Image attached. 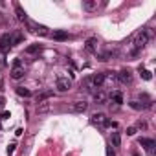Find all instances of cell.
<instances>
[{
  "label": "cell",
  "instance_id": "obj_19",
  "mask_svg": "<svg viewBox=\"0 0 156 156\" xmlns=\"http://www.w3.org/2000/svg\"><path fill=\"white\" fill-rule=\"evenodd\" d=\"M50 110V103H39L37 105V114H46Z\"/></svg>",
  "mask_w": 156,
  "mask_h": 156
},
{
  "label": "cell",
  "instance_id": "obj_10",
  "mask_svg": "<svg viewBox=\"0 0 156 156\" xmlns=\"http://www.w3.org/2000/svg\"><path fill=\"white\" fill-rule=\"evenodd\" d=\"M92 79V85H94V88H101L103 87V83H105V73H96V75H92L90 77Z\"/></svg>",
  "mask_w": 156,
  "mask_h": 156
},
{
  "label": "cell",
  "instance_id": "obj_6",
  "mask_svg": "<svg viewBox=\"0 0 156 156\" xmlns=\"http://www.w3.org/2000/svg\"><path fill=\"white\" fill-rule=\"evenodd\" d=\"M55 88H57L59 92H68V90L72 88V81L68 79V77H59L57 83H55Z\"/></svg>",
  "mask_w": 156,
  "mask_h": 156
},
{
  "label": "cell",
  "instance_id": "obj_9",
  "mask_svg": "<svg viewBox=\"0 0 156 156\" xmlns=\"http://www.w3.org/2000/svg\"><path fill=\"white\" fill-rule=\"evenodd\" d=\"M11 46V35L9 33H2L0 35V51H4Z\"/></svg>",
  "mask_w": 156,
  "mask_h": 156
},
{
  "label": "cell",
  "instance_id": "obj_2",
  "mask_svg": "<svg viewBox=\"0 0 156 156\" xmlns=\"http://www.w3.org/2000/svg\"><path fill=\"white\" fill-rule=\"evenodd\" d=\"M90 123L94 125V127H99V129H108V127H116V123H112L105 114H94L92 118H90Z\"/></svg>",
  "mask_w": 156,
  "mask_h": 156
},
{
  "label": "cell",
  "instance_id": "obj_25",
  "mask_svg": "<svg viewBox=\"0 0 156 156\" xmlns=\"http://www.w3.org/2000/svg\"><path fill=\"white\" fill-rule=\"evenodd\" d=\"M129 105H130V108H134V110H141V108H145V105L140 103V101H130Z\"/></svg>",
  "mask_w": 156,
  "mask_h": 156
},
{
  "label": "cell",
  "instance_id": "obj_31",
  "mask_svg": "<svg viewBox=\"0 0 156 156\" xmlns=\"http://www.w3.org/2000/svg\"><path fill=\"white\" fill-rule=\"evenodd\" d=\"M132 156H140V154H138V152H136V151H134V152H132Z\"/></svg>",
  "mask_w": 156,
  "mask_h": 156
},
{
  "label": "cell",
  "instance_id": "obj_16",
  "mask_svg": "<svg viewBox=\"0 0 156 156\" xmlns=\"http://www.w3.org/2000/svg\"><path fill=\"white\" fill-rule=\"evenodd\" d=\"M15 11H17V19H19V20H22V22H26V20H28V17H26L24 9H22L19 4H15Z\"/></svg>",
  "mask_w": 156,
  "mask_h": 156
},
{
  "label": "cell",
  "instance_id": "obj_21",
  "mask_svg": "<svg viewBox=\"0 0 156 156\" xmlns=\"http://www.w3.org/2000/svg\"><path fill=\"white\" fill-rule=\"evenodd\" d=\"M110 98H112V103H116V105H121V103H123V96H121V92H114Z\"/></svg>",
  "mask_w": 156,
  "mask_h": 156
},
{
  "label": "cell",
  "instance_id": "obj_18",
  "mask_svg": "<svg viewBox=\"0 0 156 156\" xmlns=\"http://www.w3.org/2000/svg\"><path fill=\"white\" fill-rule=\"evenodd\" d=\"M17 94L20 98H31V92L28 88H24V87H17Z\"/></svg>",
  "mask_w": 156,
  "mask_h": 156
},
{
  "label": "cell",
  "instance_id": "obj_11",
  "mask_svg": "<svg viewBox=\"0 0 156 156\" xmlns=\"http://www.w3.org/2000/svg\"><path fill=\"white\" fill-rule=\"evenodd\" d=\"M85 48H87V51H90V53H96V51H98V39H96V37H90V39L87 41Z\"/></svg>",
  "mask_w": 156,
  "mask_h": 156
},
{
  "label": "cell",
  "instance_id": "obj_27",
  "mask_svg": "<svg viewBox=\"0 0 156 156\" xmlns=\"http://www.w3.org/2000/svg\"><path fill=\"white\" fill-rule=\"evenodd\" d=\"M15 147H17V145H13V143H11V145L8 147V156H11V154L15 152Z\"/></svg>",
  "mask_w": 156,
  "mask_h": 156
},
{
  "label": "cell",
  "instance_id": "obj_24",
  "mask_svg": "<svg viewBox=\"0 0 156 156\" xmlns=\"http://www.w3.org/2000/svg\"><path fill=\"white\" fill-rule=\"evenodd\" d=\"M112 57H114V51H105L99 55V61H110Z\"/></svg>",
  "mask_w": 156,
  "mask_h": 156
},
{
  "label": "cell",
  "instance_id": "obj_5",
  "mask_svg": "<svg viewBox=\"0 0 156 156\" xmlns=\"http://www.w3.org/2000/svg\"><path fill=\"white\" fill-rule=\"evenodd\" d=\"M11 77H13V79H22V77H24V68H22L20 59H15L13 68H11Z\"/></svg>",
  "mask_w": 156,
  "mask_h": 156
},
{
  "label": "cell",
  "instance_id": "obj_3",
  "mask_svg": "<svg viewBox=\"0 0 156 156\" xmlns=\"http://www.w3.org/2000/svg\"><path fill=\"white\" fill-rule=\"evenodd\" d=\"M26 26H28V30L30 31H33V33H37V35H42V37H46V35H50V30L46 28V26H42V24H37L35 20H26Z\"/></svg>",
  "mask_w": 156,
  "mask_h": 156
},
{
  "label": "cell",
  "instance_id": "obj_28",
  "mask_svg": "<svg viewBox=\"0 0 156 156\" xmlns=\"http://www.w3.org/2000/svg\"><path fill=\"white\" fill-rule=\"evenodd\" d=\"M107 156H116L114 151H112V145H107Z\"/></svg>",
  "mask_w": 156,
  "mask_h": 156
},
{
  "label": "cell",
  "instance_id": "obj_22",
  "mask_svg": "<svg viewBox=\"0 0 156 156\" xmlns=\"http://www.w3.org/2000/svg\"><path fill=\"white\" fill-rule=\"evenodd\" d=\"M37 51H41V44H31V46L26 48V53H30V55H33Z\"/></svg>",
  "mask_w": 156,
  "mask_h": 156
},
{
  "label": "cell",
  "instance_id": "obj_8",
  "mask_svg": "<svg viewBox=\"0 0 156 156\" xmlns=\"http://www.w3.org/2000/svg\"><path fill=\"white\" fill-rule=\"evenodd\" d=\"M51 96H53V90H42V92H39V94L35 96V101H37V105H39V103H46Z\"/></svg>",
  "mask_w": 156,
  "mask_h": 156
},
{
  "label": "cell",
  "instance_id": "obj_7",
  "mask_svg": "<svg viewBox=\"0 0 156 156\" xmlns=\"http://www.w3.org/2000/svg\"><path fill=\"white\" fill-rule=\"evenodd\" d=\"M116 79H118L121 85H129V83L132 81V75H130V72H129V70H121V72L116 75Z\"/></svg>",
  "mask_w": 156,
  "mask_h": 156
},
{
  "label": "cell",
  "instance_id": "obj_26",
  "mask_svg": "<svg viewBox=\"0 0 156 156\" xmlns=\"http://www.w3.org/2000/svg\"><path fill=\"white\" fill-rule=\"evenodd\" d=\"M136 134V127H129L127 129V136H134Z\"/></svg>",
  "mask_w": 156,
  "mask_h": 156
},
{
  "label": "cell",
  "instance_id": "obj_23",
  "mask_svg": "<svg viewBox=\"0 0 156 156\" xmlns=\"http://www.w3.org/2000/svg\"><path fill=\"white\" fill-rule=\"evenodd\" d=\"M140 73H141V77H143L145 81H151V79H152V75H151V72H149V70H143L141 66H140Z\"/></svg>",
  "mask_w": 156,
  "mask_h": 156
},
{
  "label": "cell",
  "instance_id": "obj_13",
  "mask_svg": "<svg viewBox=\"0 0 156 156\" xmlns=\"http://www.w3.org/2000/svg\"><path fill=\"white\" fill-rule=\"evenodd\" d=\"M83 9L85 11H96L98 9V0H83Z\"/></svg>",
  "mask_w": 156,
  "mask_h": 156
},
{
  "label": "cell",
  "instance_id": "obj_17",
  "mask_svg": "<svg viewBox=\"0 0 156 156\" xmlns=\"http://www.w3.org/2000/svg\"><path fill=\"white\" fill-rule=\"evenodd\" d=\"M22 39H24V35L19 31V33H15V35H11V46H17V44H20L22 42Z\"/></svg>",
  "mask_w": 156,
  "mask_h": 156
},
{
  "label": "cell",
  "instance_id": "obj_20",
  "mask_svg": "<svg viewBox=\"0 0 156 156\" xmlns=\"http://www.w3.org/2000/svg\"><path fill=\"white\" fill-rule=\"evenodd\" d=\"M110 140H112V145H114V147H119V145H121V136H119V132H112Z\"/></svg>",
  "mask_w": 156,
  "mask_h": 156
},
{
  "label": "cell",
  "instance_id": "obj_14",
  "mask_svg": "<svg viewBox=\"0 0 156 156\" xmlns=\"http://www.w3.org/2000/svg\"><path fill=\"white\" fill-rule=\"evenodd\" d=\"M94 101H96L98 105H103V103L107 101V94H105V92H101V90L94 92Z\"/></svg>",
  "mask_w": 156,
  "mask_h": 156
},
{
  "label": "cell",
  "instance_id": "obj_29",
  "mask_svg": "<svg viewBox=\"0 0 156 156\" xmlns=\"http://www.w3.org/2000/svg\"><path fill=\"white\" fill-rule=\"evenodd\" d=\"M138 127H140V129H147V123H145V121H140Z\"/></svg>",
  "mask_w": 156,
  "mask_h": 156
},
{
  "label": "cell",
  "instance_id": "obj_12",
  "mask_svg": "<svg viewBox=\"0 0 156 156\" xmlns=\"http://www.w3.org/2000/svg\"><path fill=\"white\" fill-rule=\"evenodd\" d=\"M72 108H73V112H77V114H83V112L88 108V103H87V101H75Z\"/></svg>",
  "mask_w": 156,
  "mask_h": 156
},
{
  "label": "cell",
  "instance_id": "obj_1",
  "mask_svg": "<svg viewBox=\"0 0 156 156\" xmlns=\"http://www.w3.org/2000/svg\"><path fill=\"white\" fill-rule=\"evenodd\" d=\"M149 39H151V33H149V31H140V33L134 37V51H132V55H138V53L147 46Z\"/></svg>",
  "mask_w": 156,
  "mask_h": 156
},
{
  "label": "cell",
  "instance_id": "obj_30",
  "mask_svg": "<svg viewBox=\"0 0 156 156\" xmlns=\"http://www.w3.org/2000/svg\"><path fill=\"white\" fill-rule=\"evenodd\" d=\"M9 118V112H2V119H8Z\"/></svg>",
  "mask_w": 156,
  "mask_h": 156
},
{
  "label": "cell",
  "instance_id": "obj_4",
  "mask_svg": "<svg viewBox=\"0 0 156 156\" xmlns=\"http://www.w3.org/2000/svg\"><path fill=\"white\" fill-rule=\"evenodd\" d=\"M138 143L141 147H145V151H147L149 156H154V147H156V141L154 140H151V138H140Z\"/></svg>",
  "mask_w": 156,
  "mask_h": 156
},
{
  "label": "cell",
  "instance_id": "obj_15",
  "mask_svg": "<svg viewBox=\"0 0 156 156\" xmlns=\"http://www.w3.org/2000/svg\"><path fill=\"white\" fill-rule=\"evenodd\" d=\"M51 37H53L55 41H66V39H68V33H66L64 30H55Z\"/></svg>",
  "mask_w": 156,
  "mask_h": 156
}]
</instances>
